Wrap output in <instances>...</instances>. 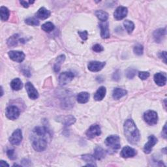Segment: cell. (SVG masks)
<instances>
[{
    "label": "cell",
    "mask_w": 167,
    "mask_h": 167,
    "mask_svg": "<svg viewBox=\"0 0 167 167\" xmlns=\"http://www.w3.org/2000/svg\"><path fill=\"white\" fill-rule=\"evenodd\" d=\"M79 34L81 38L84 41H86L88 39V33L87 31H79Z\"/></svg>",
    "instance_id": "cell-39"
},
{
    "label": "cell",
    "mask_w": 167,
    "mask_h": 167,
    "mask_svg": "<svg viewBox=\"0 0 167 167\" xmlns=\"http://www.w3.org/2000/svg\"><path fill=\"white\" fill-rule=\"evenodd\" d=\"M0 15H1V20L5 22L9 19L10 12L7 7H1L0 8Z\"/></svg>",
    "instance_id": "cell-28"
},
{
    "label": "cell",
    "mask_w": 167,
    "mask_h": 167,
    "mask_svg": "<svg viewBox=\"0 0 167 167\" xmlns=\"http://www.w3.org/2000/svg\"><path fill=\"white\" fill-rule=\"evenodd\" d=\"M101 29V36L102 38H107L110 37V31L108 28V23L103 22L99 24Z\"/></svg>",
    "instance_id": "cell-17"
},
{
    "label": "cell",
    "mask_w": 167,
    "mask_h": 167,
    "mask_svg": "<svg viewBox=\"0 0 167 167\" xmlns=\"http://www.w3.org/2000/svg\"><path fill=\"white\" fill-rule=\"evenodd\" d=\"M22 86H23L22 82L20 80V79L18 78L13 79L11 82V87L13 90L15 91L20 90V89H22Z\"/></svg>",
    "instance_id": "cell-24"
},
{
    "label": "cell",
    "mask_w": 167,
    "mask_h": 167,
    "mask_svg": "<svg viewBox=\"0 0 167 167\" xmlns=\"http://www.w3.org/2000/svg\"><path fill=\"white\" fill-rule=\"evenodd\" d=\"M41 29L43 31H46V32H48V33H49V32H51V31L54 30V25L52 22H48L44 23V24L42 25Z\"/></svg>",
    "instance_id": "cell-30"
},
{
    "label": "cell",
    "mask_w": 167,
    "mask_h": 167,
    "mask_svg": "<svg viewBox=\"0 0 167 167\" xmlns=\"http://www.w3.org/2000/svg\"><path fill=\"white\" fill-rule=\"evenodd\" d=\"M101 133V127L99 125H92L86 132V135L89 138H93L99 136Z\"/></svg>",
    "instance_id": "cell-8"
},
{
    "label": "cell",
    "mask_w": 167,
    "mask_h": 167,
    "mask_svg": "<svg viewBox=\"0 0 167 167\" xmlns=\"http://www.w3.org/2000/svg\"><path fill=\"white\" fill-rule=\"evenodd\" d=\"M166 35V28L157 29L153 34L154 39L157 43H160Z\"/></svg>",
    "instance_id": "cell-18"
},
{
    "label": "cell",
    "mask_w": 167,
    "mask_h": 167,
    "mask_svg": "<svg viewBox=\"0 0 167 167\" xmlns=\"http://www.w3.org/2000/svg\"><path fill=\"white\" fill-rule=\"evenodd\" d=\"M33 135L37 136H41L44 137L48 138L50 137V134L48 130L45 127H37L33 131Z\"/></svg>",
    "instance_id": "cell-15"
},
{
    "label": "cell",
    "mask_w": 167,
    "mask_h": 167,
    "mask_svg": "<svg viewBox=\"0 0 167 167\" xmlns=\"http://www.w3.org/2000/svg\"><path fill=\"white\" fill-rule=\"evenodd\" d=\"M106 152L101 147H97L94 150V157L97 160H101L106 156Z\"/></svg>",
    "instance_id": "cell-22"
},
{
    "label": "cell",
    "mask_w": 167,
    "mask_h": 167,
    "mask_svg": "<svg viewBox=\"0 0 167 167\" xmlns=\"http://www.w3.org/2000/svg\"><path fill=\"white\" fill-rule=\"evenodd\" d=\"M22 140V133L20 129H16L12 134V135L9 138V141L11 144L18 146L20 144Z\"/></svg>",
    "instance_id": "cell-6"
},
{
    "label": "cell",
    "mask_w": 167,
    "mask_h": 167,
    "mask_svg": "<svg viewBox=\"0 0 167 167\" xmlns=\"http://www.w3.org/2000/svg\"><path fill=\"white\" fill-rule=\"evenodd\" d=\"M25 24H27L28 25H38L39 24V21H38L37 19H36L35 18L31 17V18H27L26 20H25Z\"/></svg>",
    "instance_id": "cell-33"
},
{
    "label": "cell",
    "mask_w": 167,
    "mask_h": 167,
    "mask_svg": "<svg viewBox=\"0 0 167 167\" xmlns=\"http://www.w3.org/2000/svg\"><path fill=\"white\" fill-rule=\"evenodd\" d=\"M159 57L163 60L165 63H166V52H165V51L160 52L159 54Z\"/></svg>",
    "instance_id": "cell-41"
},
{
    "label": "cell",
    "mask_w": 167,
    "mask_h": 167,
    "mask_svg": "<svg viewBox=\"0 0 167 167\" xmlns=\"http://www.w3.org/2000/svg\"><path fill=\"white\" fill-rule=\"evenodd\" d=\"M144 119L146 124L150 125H154L157 124L158 121L157 113L153 111H146L144 114Z\"/></svg>",
    "instance_id": "cell-4"
},
{
    "label": "cell",
    "mask_w": 167,
    "mask_h": 167,
    "mask_svg": "<svg viewBox=\"0 0 167 167\" xmlns=\"http://www.w3.org/2000/svg\"><path fill=\"white\" fill-rule=\"evenodd\" d=\"M65 60V56L64 55H61L57 57L56 61L54 66V70L56 73H58L61 69V64L64 62Z\"/></svg>",
    "instance_id": "cell-23"
},
{
    "label": "cell",
    "mask_w": 167,
    "mask_h": 167,
    "mask_svg": "<svg viewBox=\"0 0 167 167\" xmlns=\"http://www.w3.org/2000/svg\"><path fill=\"white\" fill-rule=\"evenodd\" d=\"M124 134L128 142L131 144H135L140 140L139 131L132 120H127L125 122Z\"/></svg>",
    "instance_id": "cell-1"
},
{
    "label": "cell",
    "mask_w": 167,
    "mask_h": 167,
    "mask_svg": "<svg viewBox=\"0 0 167 167\" xmlns=\"http://www.w3.org/2000/svg\"><path fill=\"white\" fill-rule=\"evenodd\" d=\"M154 81L159 86H163L166 83V76L165 73H158L154 75Z\"/></svg>",
    "instance_id": "cell-16"
},
{
    "label": "cell",
    "mask_w": 167,
    "mask_h": 167,
    "mask_svg": "<svg viewBox=\"0 0 167 167\" xmlns=\"http://www.w3.org/2000/svg\"><path fill=\"white\" fill-rule=\"evenodd\" d=\"M157 143V138L153 135L150 136L148 137V141H147V142L145 144V146L144 147V153H147V154L150 153L151 151L153 146H155Z\"/></svg>",
    "instance_id": "cell-12"
},
{
    "label": "cell",
    "mask_w": 167,
    "mask_h": 167,
    "mask_svg": "<svg viewBox=\"0 0 167 167\" xmlns=\"http://www.w3.org/2000/svg\"><path fill=\"white\" fill-rule=\"evenodd\" d=\"M75 121L76 119L73 116H72V115H69V116L65 118V121H64V124H65V126H70L73 124Z\"/></svg>",
    "instance_id": "cell-35"
},
{
    "label": "cell",
    "mask_w": 167,
    "mask_h": 167,
    "mask_svg": "<svg viewBox=\"0 0 167 167\" xmlns=\"http://www.w3.org/2000/svg\"><path fill=\"white\" fill-rule=\"evenodd\" d=\"M74 77V75L71 72H63L59 76V83L61 86L66 85L73 80Z\"/></svg>",
    "instance_id": "cell-7"
},
{
    "label": "cell",
    "mask_w": 167,
    "mask_h": 167,
    "mask_svg": "<svg viewBox=\"0 0 167 167\" xmlns=\"http://www.w3.org/2000/svg\"><path fill=\"white\" fill-rule=\"evenodd\" d=\"M136 73H137L136 69H134L133 68H129L126 70V76L129 79H132L134 78V76L136 75Z\"/></svg>",
    "instance_id": "cell-34"
},
{
    "label": "cell",
    "mask_w": 167,
    "mask_h": 167,
    "mask_svg": "<svg viewBox=\"0 0 167 167\" xmlns=\"http://www.w3.org/2000/svg\"><path fill=\"white\" fill-rule=\"evenodd\" d=\"M134 52L137 56H141L143 54L144 52V47L141 44H137V45L134 47Z\"/></svg>",
    "instance_id": "cell-32"
},
{
    "label": "cell",
    "mask_w": 167,
    "mask_h": 167,
    "mask_svg": "<svg viewBox=\"0 0 167 167\" xmlns=\"http://www.w3.org/2000/svg\"><path fill=\"white\" fill-rule=\"evenodd\" d=\"M89 95L88 93L81 92L77 95L76 99L79 103L84 104V103H86V102L89 101Z\"/></svg>",
    "instance_id": "cell-25"
},
{
    "label": "cell",
    "mask_w": 167,
    "mask_h": 167,
    "mask_svg": "<svg viewBox=\"0 0 167 167\" xmlns=\"http://www.w3.org/2000/svg\"><path fill=\"white\" fill-rule=\"evenodd\" d=\"M105 143L108 150L114 152H116L121 147L120 138L118 135L108 137L105 140Z\"/></svg>",
    "instance_id": "cell-3"
},
{
    "label": "cell",
    "mask_w": 167,
    "mask_h": 167,
    "mask_svg": "<svg viewBox=\"0 0 167 167\" xmlns=\"http://www.w3.org/2000/svg\"><path fill=\"white\" fill-rule=\"evenodd\" d=\"M5 115L8 119L15 120L20 115V111L16 106H9L6 108Z\"/></svg>",
    "instance_id": "cell-5"
},
{
    "label": "cell",
    "mask_w": 167,
    "mask_h": 167,
    "mask_svg": "<svg viewBox=\"0 0 167 167\" xmlns=\"http://www.w3.org/2000/svg\"><path fill=\"white\" fill-rule=\"evenodd\" d=\"M93 50L94 51V52H102V51L104 50V48L103 47H102L101 44H95V45L93 47Z\"/></svg>",
    "instance_id": "cell-37"
},
{
    "label": "cell",
    "mask_w": 167,
    "mask_h": 167,
    "mask_svg": "<svg viewBox=\"0 0 167 167\" xmlns=\"http://www.w3.org/2000/svg\"><path fill=\"white\" fill-rule=\"evenodd\" d=\"M8 55L12 61L18 63L22 62L25 59V54L20 51L12 50L9 52Z\"/></svg>",
    "instance_id": "cell-9"
},
{
    "label": "cell",
    "mask_w": 167,
    "mask_h": 167,
    "mask_svg": "<svg viewBox=\"0 0 167 167\" xmlns=\"http://www.w3.org/2000/svg\"><path fill=\"white\" fill-rule=\"evenodd\" d=\"M95 16L99 19V20H101L102 22H105L108 18V14L106 12L102 10L97 11L95 12Z\"/></svg>",
    "instance_id": "cell-26"
},
{
    "label": "cell",
    "mask_w": 167,
    "mask_h": 167,
    "mask_svg": "<svg viewBox=\"0 0 167 167\" xmlns=\"http://www.w3.org/2000/svg\"><path fill=\"white\" fill-rule=\"evenodd\" d=\"M82 159L86 163H89V164H92L94 166H97L95 164L94 156H92L91 155H88V154H86V155L82 156Z\"/></svg>",
    "instance_id": "cell-31"
},
{
    "label": "cell",
    "mask_w": 167,
    "mask_h": 167,
    "mask_svg": "<svg viewBox=\"0 0 167 167\" xmlns=\"http://www.w3.org/2000/svg\"><path fill=\"white\" fill-rule=\"evenodd\" d=\"M127 12V8H126L125 7H123V6H120V7L115 9L114 13V16L116 20H120L126 17Z\"/></svg>",
    "instance_id": "cell-13"
},
{
    "label": "cell",
    "mask_w": 167,
    "mask_h": 167,
    "mask_svg": "<svg viewBox=\"0 0 167 167\" xmlns=\"http://www.w3.org/2000/svg\"><path fill=\"white\" fill-rule=\"evenodd\" d=\"M51 12L50 11L47 10L46 8L41 7L36 13V17L38 18L41 19V20H45L50 16Z\"/></svg>",
    "instance_id": "cell-19"
},
{
    "label": "cell",
    "mask_w": 167,
    "mask_h": 167,
    "mask_svg": "<svg viewBox=\"0 0 167 167\" xmlns=\"http://www.w3.org/2000/svg\"><path fill=\"white\" fill-rule=\"evenodd\" d=\"M7 156L9 157V158L11 160H14L16 158V157L15 156V151L14 150H9L7 151Z\"/></svg>",
    "instance_id": "cell-38"
},
{
    "label": "cell",
    "mask_w": 167,
    "mask_h": 167,
    "mask_svg": "<svg viewBox=\"0 0 167 167\" xmlns=\"http://www.w3.org/2000/svg\"><path fill=\"white\" fill-rule=\"evenodd\" d=\"M138 76L141 80H146L150 76V73L148 72H145V71L139 72Z\"/></svg>",
    "instance_id": "cell-36"
},
{
    "label": "cell",
    "mask_w": 167,
    "mask_h": 167,
    "mask_svg": "<svg viewBox=\"0 0 167 167\" xmlns=\"http://www.w3.org/2000/svg\"><path fill=\"white\" fill-rule=\"evenodd\" d=\"M32 139H33L32 146L36 151L41 152L46 150L48 145V138L32 135Z\"/></svg>",
    "instance_id": "cell-2"
},
{
    "label": "cell",
    "mask_w": 167,
    "mask_h": 167,
    "mask_svg": "<svg viewBox=\"0 0 167 167\" xmlns=\"http://www.w3.org/2000/svg\"><path fill=\"white\" fill-rule=\"evenodd\" d=\"M166 124L165 125L164 127H163V132H162V135L163 137H164V138H166Z\"/></svg>",
    "instance_id": "cell-43"
},
{
    "label": "cell",
    "mask_w": 167,
    "mask_h": 167,
    "mask_svg": "<svg viewBox=\"0 0 167 167\" xmlns=\"http://www.w3.org/2000/svg\"><path fill=\"white\" fill-rule=\"evenodd\" d=\"M127 92L125 89H123L121 88H115L113 91V93H112V97L114 99H120L121 97H124L127 95Z\"/></svg>",
    "instance_id": "cell-21"
},
{
    "label": "cell",
    "mask_w": 167,
    "mask_h": 167,
    "mask_svg": "<svg viewBox=\"0 0 167 167\" xmlns=\"http://www.w3.org/2000/svg\"><path fill=\"white\" fill-rule=\"evenodd\" d=\"M1 89H2V94H1V96H2L3 95V88L1 87Z\"/></svg>",
    "instance_id": "cell-45"
},
{
    "label": "cell",
    "mask_w": 167,
    "mask_h": 167,
    "mask_svg": "<svg viewBox=\"0 0 167 167\" xmlns=\"http://www.w3.org/2000/svg\"><path fill=\"white\" fill-rule=\"evenodd\" d=\"M9 166V165L7 163H5L4 160H1V161H0V166Z\"/></svg>",
    "instance_id": "cell-44"
},
{
    "label": "cell",
    "mask_w": 167,
    "mask_h": 167,
    "mask_svg": "<svg viewBox=\"0 0 167 167\" xmlns=\"http://www.w3.org/2000/svg\"><path fill=\"white\" fill-rule=\"evenodd\" d=\"M137 155V151L129 146H125L122 149L120 156L123 158H130Z\"/></svg>",
    "instance_id": "cell-14"
},
{
    "label": "cell",
    "mask_w": 167,
    "mask_h": 167,
    "mask_svg": "<svg viewBox=\"0 0 167 167\" xmlns=\"http://www.w3.org/2000/svg\"><path fill=\"white\" fill-rule=\"evenodd\" d=\"M105 65H106L105 62L94 61L89 62L88 65V69L92 72H99L101 70L103 69Z\"/></svg>",
    "instance_id": "cell-10"
},
{
    "label": "cell",
    "mask_w": 167,
    "mask_h": 167,
    "mask_svg": "<svg viewBox=\"0 0 167 167\" xmlns=\"http://www.w3.org/2000/svg\"><path fill=\"white\" fill-rule=\"evenodd\" d=\"M20 4H22V5L24 7H25V8H28V7H29V5H31V4H32V3H34V2H31V1H29V2L20 1Z\"/></svg>",
    "instance_id": "cell-40"
},
{
    "label": "cell",
    "mask_w": 167,
    "mask_h": 167,
    "mask_svg": "<svg viewBox=\"0 0 167 167\" xmlns=\"http://www.w3.org/2000/svg\"><path fill=\"white\" fill-rule=\"evenodd\" d=\"M113 79L114 80H118L120 79V73H119L118 70L115 73H114V76H113Z\"/></svg>",
    "instance_id": "cell-42"
},
{
    "label": "cell",
    "mask_w": 167,
    "mask_h": 167,
    "mask_svg": "<svg viewBox=\"0 0 167 167\" xmlns=\"http://www.w3.org/2000/svg\"><path fill=\"white\" fill-rule=\"evenodd\" d=\"M25 89H26L28 95L31 99L35 100L38 97V93L37 90L31 82H27L25 84Z\"/></svg>",
    "instance_id": "cell-11"
},
{
    "label": "cell",
    "mask_w": 167,
    "mask_h": 167,
    "mask_svg": "<svg viewBox=\"0 0 167 167\" xmlns=\"http://www.w3.org/2000/svg\"><path fill=\"white\" fill-rule=\"evenodd\" d=\"M124 27L126 29L127 31L128 32V34H131L134 29V23L132 21H130L129 20H126L124 21Z\"/></svg>",
    "instance_id": "cell-29"
},
{
    "label": "cell",
    "mask_w": 167,
    "mask_h": 167,
    "mask_svg": "<svg viewBox=\"0 0 167 167\" xmlns=\"http://www.w3.org/2000/svg\"><path fill=\"white\" fill-rule=\"evenodd\" d=\"M106 92V89L105 87L104 86L100 87L94 95V99L97 101H100L102 100L105 97Z\"/></svg>",
    "instance_id": "cell-20"
},
{
    "label": "cell",
    "mask_w": 167,
    "mask_h": 167,
    "mask_svg": "<svg viewBox=\"0 0 167 167\" xmlns=\"http://www.w3.org/2000/svg\"><path fill=\"white\" fill-rule=\"evenodd\" d=\"M18 42H20V38H19L18 34L11 36L7 40V44L9 47H15L18 44Z\"/></svg>",
    "instance_id": "cell-27"
}]
</instances>
